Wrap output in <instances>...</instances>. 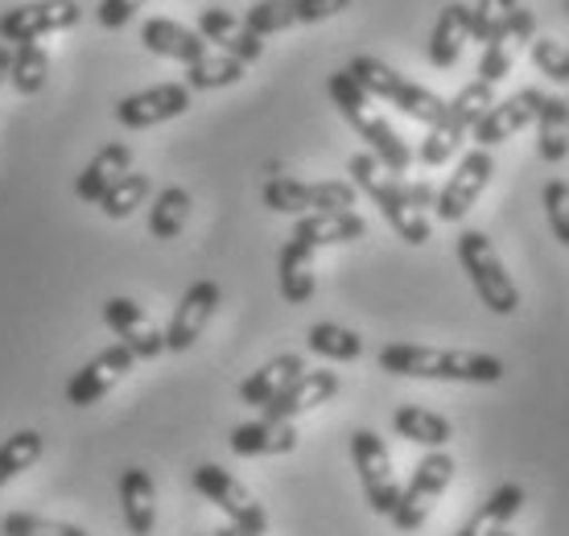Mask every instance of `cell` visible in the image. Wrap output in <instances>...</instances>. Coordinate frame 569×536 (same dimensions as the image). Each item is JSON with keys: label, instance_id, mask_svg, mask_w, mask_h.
I'll use <instances>...</instances> for the list:
<instances>
[{"label": "cell", "instance_id": "6da1fadb", "mask_svg": "<svg viewBox=\"0 0 569 536\" xmlns=\"http://www.w3.org/2000/svg\"><path fill=\"white\" fill-rule=\"evenodd\" d=\"M380 367L409 380H446V384H499L503 359L487 351H446V347H421V343H388L380 351Z\"/></svg>", "mask_w": 569, "mask_h": 536}, {"label": "cell", "instance_id": "7a4b0ae2", "mask_svg": "<svg viewBox=\"0 0 569 536\" xmlns=\"http://www.w3.org/2000/svg\"><path fill=\"white\" fill-rule=\"evenodd\" d=\"M327 91H330V99H335L339 116L351 128H356L363 141H368V153L376 157V161H380L388 173H405L409 166H413V149L400 141L397 128L388 125L385 116L371 108V96L356 83V79H351V71H335V75H330Z\"/></svg>", "mask_w": 569, "mask_h": 536}, {"label": "cell", "instance_id": "3957f363", "mask_svg": "<svg viewBox=\"0 0 569 536\" xmlns=\"http://www.w3.org/2000/svg\"><path fill=\"white\" fill-rule=\"evenodd\" d=\"M347 173H351V186H356V190H363V195L380 207V215H385L388 227L397 231L400 240L413 244V248L429 244V236H433V224H429V215H421L413 202H409V190H405V182H400L397 173H388L371 153L351 157V161H347Z\"/></svg>", "mask_w": 569, "mask_h": 536}, {"label": "cell", "instance_id": "277c9868", "mask_svg": "<svg viewBox=\"0 0 569 536\" xmlns=\"http://www.w3.org/2000/svg\"><path fill=\"white\" fill-rule=\"evenodd\" d=\"M491 103H496V87L483 83V79H475V83L462 87L455 99H446V112H441L438 125H429V137L421 141V149H417V161H421L426 170L446 166V161L462 149V141L475 132V125L487 116Z\"/></svg>", "mask_w": 569, "mask_h": 536}, {"label": "cell", "instance_id": "5b68a950", "mask_svg": "<svg viewBox=\"0 0 569 536\" xmlns=\"http://www.w3.org/2000/svg\"><path fill=\"white\" fill-rule=\"evenodd\" d=\"M347 71L356 79L371 99H385L392 103L397 112H405L409 120H421V125H438L441 112H446V99L429 87L405 79L400 71H392L385 58H371V54H356L347 62Z\"/></svg>", "mask_w": 569, "mask_h": 536}, {"label": "cell", "instance_id": "8992f818", "mask_svg": "<svg viewBox=\"0 0 569 536\" xmlns=\"http://www.w3.org/2000/svg\"><path fill=\"white\" fill-rule=\"evenodd\" d=\"M458 265H462V272L470 277L479 301L491 314L512 318L520 310V289H516L512 272L503 268V260H499V252L491 248V240H487L483 231H475V227L458 231Z\"/></svg>", "mask_w": 569, "mask_h": 536}, {"label": "cell", "instance_id": "52a82bcc", "mask_svg": "<svg viewBox=\"0 0 569 536\" xmlns=\"http://www.w3.org/2000/svg\"><path fill=\"white\" fill-rule=\"evenodd\" d=\"M264 207L277 215H322V211H356L359 190L351 182H298V178H269L264 190Z\"/></svg>", "mask_w": 569, "mask_h": 536}, {"label": "cell", "instance_id": "ba28073f", "mask_svg": "<svg viewBox=\"0 0 569 536\" xmlns=\"http://www.w3.org/2000/svg\"><path fill=\"white\" fill-rule=\"evenodd\" d=\"M450 483H455V458H450L446 450H429L426 458L413 466L409 483L400 487V499L388 520L397 524L400 533H417V528L426 524L429 508L446 495Z\"/></svg>", "mask_w": 569, "mask_h": 536}, {"label": "cell", "instance_id": "9c48e42d", "mask_svg": "<svg viewBox=\"0 0 569 536\" xmlns=\"http://www.w3.org/2000/svg\"><path fill=\"white\" fill-rule=\"evenodd\" d=\"M351 463L359 470V483H363V495L376 516H392L400 499V483L392 475V454H388L385 438L376 429H356L351 434Z\"/></svg>", "mask_w": 569, "mask_h": 536}, {"label": "cell", "instance_id": "30bf717a", "mask_svg": "<svg viewBox=\"0 0 569 536\" xmlns=\"http://www.w3.org/2000/svg\"><path fill=\"white\" fill-rule=\"evenodd\" d=\"M83 21L79 0H33V4H17L9 13H0V42H42L50 33H67Z\"/></svg>", "mask_w": 569, "mask_h": 536}, {"label": "cell", "instance_id": "8fae6325", "mask_svg": "<svg viewBox=\"0 0 569 536\" xmlns=\"http://www.w3.org/2000/svg\"><path fill=\"white\" fill-rule=\"evenodd\" d=\"M194 492L207 495L214 508L223 512L231 524H240V528H252V533H269V512L257 504V495L248 492L240 479H231L223 466L214 463H202L194 466Z\"/></svg>", "mask_w": 569, "mask_h": 536}, {"label": "cell", "instance_id": "7c38bea8", "mask_svg": "<svg viewBox=\"0 0 569 536\" xmlns=\"http://www.w3.org/2000/svg\"><path fill=\"white\" fill-rule=\"evenodd\" d=\"M491 173H496V157H491V149H470V153H462L458 170L450 173V182L438 190V207H433V215H438L441 224H462V219L470 215V207L483 198Z\"/></svg>", "mask_w": 569, "mask_h": 536}, {"label": "cell", "instance_id": "4fadbf2b", "mask_svg": "<svg viewBox=\"0 0 569 536\" xmlns=\"http://www.w3.org/2000/svg\"><path fill=\"white\" fill-rule=\"evenodd\" d=\"M342 9H351V0H257V4L243 13V26L252 29L257 38H272V33H284V29H293V26L330 21V17H339Z\"/></svg>", "mask_w": 569, "mask_h": 536}, {"label": "cell", "instance_id": "5bb4252c", "mask_svg": "<svg viewBox=\"0 0 569 536\" xmlns=\"http://www.w3.org/2000/svg\"><path fill=\"white\" fill-rule=\"evenodd\" d=\"M132 364H137V355H132L124 343L103 347L96 359H87V364L71 376V384H67V405H71V409H91L96 400H103L116 384L129 376Z\"/></svg>", "mask_w": 569, "mask_h": 536}, {"label": "cell", "instance_id": "9a60e30c", "mask_svg": "<svg viewBox=\"0 0 569 536\" xmlns=\"http://www.w3.org/2000/svg\"><path fill=\"white\" fill-rule=\"evenodd\" d=\"M190 112V87L186 83H157L144 87V91H132L116 103V120L132 132L153 125H166V120H178V116Z\"/></svg>", "mask_w": 569, "mask_h": 536}, {"label": "cell", "instance_id": "2e32d148", "mask_svg": "<svg viewBox=\"0 0 569 536\" xmlns=\"http://www.w3.org/2000/svg\"><path fill=\"white\" fill-rule=\"evenodd\" d=\"M541 103H545L541 87H525V91H516V96H508V99H496V103L487 108L483 120L475 125V141H479V149L512 141L516 132H525L528 125H537Z\"/></svg>", "mask_w": 569, "mask_h": 536}, {"label": "cell", "instance_id": "e0dca14e", "mask_svg": "<svg viewBox=\"0 0 569 536\" xmlns=\"http://www.w3.org/2000/svg\"><path fill=\"white\" fill-rule=\"evenodd\" d=\"M219 297H223V289H219L214 281H194L190 289H186L182 301H178V310H173V318H170V326H166V351L182 355L202 339L207 322H211L214 310H219Z\"/></svg>", "mask_w": 569, "mask_h": 536}, {"label": "cell", "instance_id": "ac0fdd59", "mask_svg": "<svg viewBox=\"0 0 569 536\" xmlns=\"http://www.w3.org/2000/svg\"><path fill=\"white\" fill-rule=\"evenodd\" d=\"M103 322L116 330V339L124 343L137 359H157V355L166 351V335L157 330V322L149 314L129 301V297H108L103 301Z\"/></svg>", "mask_w": 569, "mask_h": 536}, {"label": "cell", "instance_id": "d6986e66", "mask_svg": "<svg viewBox=\"0 0 569 536\" xmlns=\"http://www.w3.org/2000/svg\"><path fill=\"white\" fill-rule=\"evenodd\" d=\"M199 33H202V42H214L219 54L240 58L243 67H252V62L264 58V38H257L252 29L243 26V17L228 13V9H219V4H207L199 13Z\"/></svg>", "mask_w": 569, "mask_h": 536}, {"label": "cell", "instance_id": "ffe728a7", "mask_svg": "<svg viewBox=\"0 0 569 536\" xmlns=\"http://www.w3.org/2000/svg\"><path fill=\"white\" fill-rule=\"evenodd\" d=\"M330 396H339V371H330V367H306L298 380L289 384L269 409H264V417H272V421H293L301 413L327 405Z\"/></svg>", "mask_w": 569, "mask_h": 536}, {"label": "cell", "instance_id": "44dd1931", "mask_svg": "<svg viewBox=\"0 0 569 536\" xmlns=\"http://www.w3.org/2000/svg\"><path fill=\"white\" fill-rule=\"evenodd\" d=\"M228 446H231V454H240V458L289 454V450H298V425H293V421H272V417L243 421V425H236V429H231Z\"/></svg>", "mask_w": 569, "mask_h": 536}, {"label": "cell", "instance_id": "7402d4cb", "mask_svg": "<svg viewBox=\"0 0 569 536\" xmlns=\"http://www.w3.org/2000/svg\"><path fill=\"white\" fill-rule=\"evenodd\" d=\"M141 42L149 54L173 58V62H182V67L211 54L199 29H186V26H178V21H170V17H149L141 26Z\"/></svg>", "mask_w": 569, "mask_h": 536}, {"label": "cell", "instance_id": "603a6c76", "mask_svg": "<svg viewBox=\"0 0 569 536\" xmlns=\"http://www.w3.org/2000/svg\"><path fill=\"white\" fill-rule=\"evenodd\" d=\"M467 42H470V4L450 0V4L438 13L433 29H429V46H426L429 62H433L438 71H450V67H458V58H462V46Z\"/></svg>", "mask_w": 569, "mask_h": 536}, {"label": "cell", "instance_id": "cb8c5ba5", "mask_svg": "<svg viewBox=\"0 0 569 536\" xmlns=\"http://www.w3.org/2000/svg\"><path fill=\"white\" fill-rule=\"evenodd\" d=\"M363 236H368V224H363L359 211H322V215H301L289 240L310 244L313 252H318V248H330V244H356Z\"/></svg>", "mask_w": 569, "mask_h": 536}, {"label": "cell", "instance_id": "d4e9b609", "mask_svg": "<svg viewBox=\"0 0 569 536\" xmlns=\"http://www.w3.org/2000/svg\"><path fill=\"white\" fill-rule=\"evenodd\" d=\"M301 371H306V359H301L298 351H284V355H277V359H269L264 367H257L248 380L240 384V400L243 405H252V409H269L272 400L289 388V384L298 380Z\"/></svg>", "mask_w": 569, "mask_h": 536}, {"label": "cell", "instance_id": "484cf974", "mask_svg": "<svg viewBox=\"0 0 569 536\" xmlns=\"http://www.w3.org/2000/svg\"><path fill=\"white\" fill-rule=\"evenodd\" d=\"M120 512L129 524V536H153L157 528V487L144 466H129L120 475Z\"/></svg>", "mask_w": 569, "mask_h": 536}, {"label": "cell", "instance_id": "4316f807", "mask_svg": "<svg viewBox=\"0 0 569 536\" xmlns=\"http://www.w3.org/2000/svg\"><path fill=\"white\" fill-rule=\"evenodd\" d=\"M129 170H132V145H124V141L103 145L100 153L83 166L79 182H74V195L83 198V202H100V198L108 195Z\"/></svg>", "mask_w": 569, "mask_h": 536}, {"label": "cell", "instance_id": "83f0119b", "mask_svg": "<svg viewBox=\"0 0 569 536\" xmlns=\"http://www.w3.org/2000/svg\"><path fill=\"white\" fill-rule=\"evenodd\" d=\"M277 285H281V297L289 306H306L318 289V277H313V248L301 240H284L281 256H277Z\"/></svg>", "mask_w": 569, "mask_h": 536}, {"label": "cell", "instance_id": "f1b7e54d", "mask_svg": "<svg viewBox=\"0 0 569 536\" xmlns=\"http://www.w3.org/2000/svg\"><path fill=\"white\" fill-rule=\"evenodd\" d=\"M392 429H397V438L417 441L426 450H446V441L455 438V425L446 421L441 413L421 409V405H400L392 413Z\"/></svg>", "mask_w": 569, "mask_h": 536}, {"label": "cell", "instance_id": "f546056e", "mask_svg": "<svg viewBox=\"0 0 569 536\" xmlns=\"http://www.w3.org/2000/svg\"><path fill=\"white\" fill-rule=\"evenodd\" d=\"M520 508H525V487L520 483H503V487H496V492L487 495L483 508L475 512L455 536H487L491 528H508L520 516Z\"/></svg>", "mask_w": 569, "mask_h": 536}, {"label": "cell", "instance_id": "4dcf8cb0", "mask_svg": "<svg viewBox=\"0 0 569 536\" xmlns=\"http://www.w3.org/2000/svg\"><path fill=\"white\" fill-rule=\"evenodd\" d=\"M537 153L545 166H561L569 157V99L545 96L537 116Z\"/></svg>", "mask_w": 569, "mask_h": 536}, {"label": "cell", "instance_id": "1f68e13d", "mask_svg": "<svg viewBox=\"0 0 569 536\" xmlns=\"http://www.w3.org/2000/svg\"><path fill=\"white\" fill-rule=\"evenodd\" d=\"M190 207H194L190 190L166 186V190L153 198V207H149V236H153V240H178L182 227L190 224Z\"/></svg>", "mask_w": 569, "mask_h": 536}, {"label": "cell", "instance_id": "d6a6232c", "mask_svg": "<svg viewBox=\"0 0 569 536\" xmlns=\"http://www.w3.org/2000/svg\"><path fill=\"white\" fill-rule=\"evenodd\" d=\"M306 347L313 355L330 359V364H356L359 355H363V335L339 322H313L310 335H306Z\"/></svg>", "mask_w": 569, "mask_h": 536}, {"label": "cell", "instance_id": "836d02e7", "mask_svg": "<svg viewBox=\"0 0 569 536\" xmlns=\"http://www.w3.org/2000/svg\"><path fill=\"white\" fill-rule=\"evenodd\" d=\"M42 434L38 429H17L13 438L0 441V487L13 483L17 475H26L29 466L42 463Z\"/></svg>", "mask_w": 569, "mask_h": 536}, {"label": "cell", "instance_id": "e575fe53", "mask_svg": "<svg viewBox=\"0 0 569 536\" xmlns=\"http://www.w3.org/2000/svg\"><path fill=\"white\" fill-rule=\"evenodd\" d=\"M243 71H248V67H243L240 58L207 54V58H199V62H190V67H186V87H190V91H219V87L240 83Z\"/></svg>", "mask_w": 569, "mask_h": 536}, {"label": "cell", "instance_id": "d590c367", "mask_svg": "<svg viewBox=\"0 0 569 536\" xmlns=\"http://www.w3.org/2000/svg\"><path fill=\"white\" fill-rule=\"evenodd\" d=\"M50 79V54H46V46L38 42H26V46H13V71H9V83L17 87V96H38Z\"/></svg>", "mask_w": 569, "mask_h": 536}, {"label": "cell", "instance_id": "8d00e7d4", "mask_svg": "<svg viewBox=\"0 0 569 536\" xmlns=\"http://www.w3.org/2000/svg\"><path fill=\"white\" fill-rule=\"evenodd\" d=\"M149 190H153V182H149V173H137V170H129L120 182L108 190V195L96 202L108 219H129L137 207H141L144 198H149Z\"/></svg>", "mask_w": 569, "mask_h": 536}, {"label": "cell", "instance_id": "74e56055", "mask_svg": "<svg viewBox=\"0 0 569 536\" xmlns=\"http://www.w3.org/2000/svg\"><path fill=\"white\" fill-rule=\"evenodd\" d=\"M520 0H479L470 9V42H491L499 33H508V17Z\"/></svg>", "mask_w": 569, "mask_h": 536}, {"label": "cell", "instance_id": "f35d334b", "mask_svg": "<svg viewBox=\"0 0 569 536\" xmlns=\"http://www.w3.org/2000/svg\"><path fill=\"white\" fill-rule=\"evenodd\" d=\"M0 536H87L79 524H62L50 516H33V512H9L0 520Z\"/></svg>", "mask_w": 569, "mask_h": 536}, {"label": "cell", "instance_id": "ab89813d", "mask_svg": "<svg viewBox=\"0 0 569 536\" xmlns=\"http://www.w3.org/2000/svg\"><path fill=\"white\" fill-rule=\"evenodd\" d=\"M528 54H532V67H537L545 79L569 83V46H561L557 38H537V42L528 46Z\"/></svg>", "mask_w": 569, "mask_h": 536}, {"label": "cell", "instance_id": "60d3db41", "mask_svg": "<svg viewBox=\"0 0 569 536\" xmlns=\"http://www.w3.org/2000/svg\"><path fill=\"white\" fill-rule=\"evenodd\" d=\"M512 62H516V46L508 42V33H499L491 42L483 46V58H479V79L483 83H503L508 75H512Z\"/></svg>", "mask_w": 569, "mask_h": 536}, {"label": "cell", "instance_id": "b9f144b4", "mask_svg": "<svg viewBox=\"0 0 569 536\" xmlns=\"http://www.w3.org/2000/svg\"><path fill=\"white\" fill-rule=\"evenodd\" d=\"M545 215H549V227H553L557 244L569 248V182L553 178L545 186Z\"/></svg>", "mask_w": 569, "mask_h": 536}, {"label": "cell", "instance_id": "7bdbcfd3", "mask_svg": "<svg viewBox=\"0 0 569 536\" xmlns=\"http://www.w3.org/2000/svg\"><path fill=\"white\" fill-rule=\"evenodd\" d=\"M141 9H144V0H100L96 21H100L103 29H124Z\"/></svg>", "mask_w": 569, "mask_h": 536}, {"label": "cell", "instance_id": "ee69618b", "mask_svg": "<svg viewBox=\"0 0 569 536\" xmlns=\"http://www.w3.org/2000/svg\"><path fill=\"white\" fill-rule=\"evenodd\" d=\"M508 42L512 46L537 42V17H532V9H525V4H516L512 9V17H508Z\"/></svg>", "mask_w": 569, "mask_h": 536}, {"label": "cell", "instance_id": "f6af8a7d", "mask_svg": "<svg viewBox=\"0 0 569 536\" xmlns=\"http://www.w3.org/2000/svg\"><path fill=\"white\" fill-rule=\"evenodd\" d=\"M405 190H409V202H413L421 215H429L433 207H438V190H433V182H405Z\"/></svg>", "mask_w": 569, "mask_h": 536}, {"label": "cell", "instance_id": "bcb514c9", "mask_svg": "<svg viewBox=\"0 0 569 536\" xmlns=\"http://www.w3.org/2000/svg\"><path fill=\"white\" fill-rule=\"evenodd\" d=\"M9 71H13V46L0 42V83H9Z\"/></svg>", "mask_w": 569, "mask_h": 536}, {"label": "cell", "instance_id": "7dc6e473", "mask_svg": "<svg viewBox=\"0 0 569 536\" xmlns=\"http://www.w3.org/2000/svg\"><path fill=\"white\" fill-rule=\"evenodd\" d=\"M211 536H260V533H252V528H240V524H223V528H219V533H211Z\"/></svg>", "mask_w": 569, "mask_h": 536}, {"label": "cell", "instance_id": "c3c4849f", "mask_svg": "<svg viewBox=\"0 0 569 536\" xmlns=\"http://www.w3.org/2000/svg\"><path fill=\"white\" fill-rule=\"evenodd\" d=\"M487 536H516V533H512V528H491Z\"/></svg>", "mask_w": 569, "mask_h": 536}, {"label": "cell", "instance_id": "681fc988", "mask_svg": "<svg viewBox=\"0 0 569 536\" xmlns=\"http://www.w3.org/2000/svg\"><path fill=\"white\" fill-rule=\"evenodd\" d=\"M566 17H569V0H566Z\"/></svg>", "mask_w": 569, "mask_h": 536}]
</instances>
